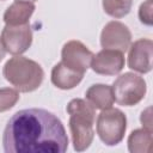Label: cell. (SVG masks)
Segmentation results:
<instances>
[{
  "label": "cell",
  "instance_id": "obj_20",
  "mask_svg": "<svg viewBox=\"0 0 153 153\" xmlns=\"http://www.w3.org/2000/svg\"><path fill=\"white\" fill-rule=\"evenodd\" d=\"M26 1H31V2H33V1H36V0H26Z\"/></svg>",
  "mask_w": 153,
  "mask_h": 153
},
{
  "label": "cell",
  "instance_id": "obj_1",
  "mask_svg": "<svg viewBox=\"0 0 153 153\" xmlns=\"http://www.w3.org/2000/svg\"><path fill=\"white\" fill-rule=\"evenodd\" d=\"M7 153H63L68 136L53 112L32 108L17 111L6 123L2 135Z\"/></svg>",
  "mask_w": 153,
  "mask_h": 153
},
{
  "label": "cell",
  "instance_id": "obj_6",
  "mask_svg": "<svg viewBox=\"0 0 153 153\" xmlns=\"http://www.w3.org/2000/svg\"><path fill=\"white\" fill-rule=\"evenodd\" d=\"M1 43L12 55H22L32 43V30L30 24L24 25H5L0 36Z\"/></svg>",
  "mask_w": 153,
  "mask_h": 153
},
{
  "label": "cell",
  "instance_id": "obj_13",
  "mask_svg": "<svg viewBox=\"0 0 153 153\" xmlns=\"http://www.w3.org/2000/svg\"><path fill=\"white\" fill-rule=\"evenodd\" d=\"M86 100L98 110L111 108L115 103L112 87L104 84H94L86 91Z\"/></svg>",
  "mask_w": 153,
  "mask_h": 153
},
{
  "label": "cell",
  "instance_id": "obj_12",
  "mask_svg": "<svg viewBox=\"0 0 153 153\" xmlns=\"http://www.w3.org/2000/svg\"><path fill=\"white\" fill-rule=\"evenodd\" d=\"M84 78L82 73H79L69 67H67L63 62L56 63L51 69V82L61 90H71L74 88Z\"/></svg>",
  "mask_w": 153,
  "mask_h": 153
},
{
  "label": "cell",
  "instance_id": "obj_9",
  "mask_svg": "<svg viewBox=\"0 0 153 153\" xmlns=\"http://www.w3.org/2000/svg\"><path fill=\"white\" fill-rule=\"evenodd\" d=\"M128 50V67L130 69L141 74L151 72L153 42L149 38H140L130 43Z\"/></svg>",
  "mask_w": 153,
  "mask_h": 153
},
{
  "label": "cell",
  "instance_id": "obj_5",
  "mask_svg": "<svg viewBox=\"0 0 153 153\" xmlns=\"http://www.w3.org/2000/svg\"><path fill=\"white\" fill-rule=\"evenodd\" d=\"M96 128L99 139L105 145L115 146L124 137L127 129V117L120 109H115L112 106L104 109L97 117Z\"/></svg>",
  "mask_w": 153,
  "mask_h": 153
},
{
  "label": "cell",
  "instance_id": "obj_14",
  "mask_svg": "<svg viewBox=\"0 0 153 153\" xmlns=\"http://www.w3.org/2000/svg\"><path fill=\"white\" fill-rule=\"evenodd\" d=\"M152 130L135 129L128 137V149L131 153H149L153 149Z\"/></svg>",
  "mask_w": 153,
  "mask_h": 153
},
{
  "label": "cell",
  "instance_id": "obj_16",
  "mask_svg": "<svg viewBox=\"0 0 153 153\" xmlns=\"http://www.w3.org/2000/svg\"><path fill=\"white\" fill-rule=\"evenodd\" d=\"M19 100V92L16 88H0V112L12 109Z\"/></svg>",
  "mask_w": 153,
  "mask_h": 153
},
{
  "label": "cell",
  "instance_id": "obj_2",
  "mask_svg": "<svg viewBox=\"0 0 153 153\" xmlns=\"http://www.w3.org/2000/svg\"><path fill=\"white\" fill-rule=\"evenodd\" d=\"M66 110L69 114V130L73 147L76 152H82L90 147L94 137L96 109L87 100L74 98L68 103Z\"/></svg>",
  "mask_w": 153,
  "mask_h": 153
},
{
  "label": "cell",
  "instance_id": "obj_17",
  "mask_svg": "<svg viewBox=\"0 0 153 153\" xmlns=\"http://www.w3.org/2000/svg\"><path fill=\"white\" fill-rule=\"evenodd\" d=\"M152 0H146L140 5L139 8V18L140 22L145 25H152Z\"/></svg>",
  "mask_w": 153,
  "mask_h": 153
},
{
  "label": "cell",
  "instance_id": "obj_11",
  "mask_svg": "<svg viewBox=\"0 0 153 153\" xmlns=\"http://www.w3.org/2000/svg\"><path fill=\"white\" fill-rule=\"evenodd\" d=\"M35 4L26 0H14L4 13L6 25H24L29 24V19L35 12Z\"/></svg>",
  "mask_w": 153,
  "mask_h": 153
},
{
  "label": "cell",
  "instance_id": "obj_19",
  "mask_svg": "<svg viewBox=\"0 0 153 153\" xmlns=\"http://www.w3.org/2000/svg\"><path fill=\"white\" fill-rule=\"evenodd\" d=\"M5 54H6V50H5V48H4L2 43H1V39H0V61L5 57Z\"/></svg>",
  "mask_w": 153,
  "mask_h": 153
},
{
  "label": "cell",
  "instance_id": "obj_3",
  "mask_svg": "<svg viewBox=\"0 0 153 153\" xmlns=\"http://www.w3.org/2000/svg\"><path fill=\"white\" fill-rule=\"evenodd\" d=\"M5 79L19 92L37 90L44 79V71L39 63L22 55H14L4 66Z\"/></svg>",
  "mask_w": 153,
  "mask_h": 153
},
{
  "label": "cell",
  "instance_id": "obj_10",
  "mask_svg": "<svg viewBox=\"0 0 153 153\" xmlns=\"http://www.w3.org/2000/svg\"><path fill=\"white\" fill-rule=\"evenodd\" d=\"M124 55L114 49H103L93 55L90 67L93 72L102 75H116L124 67Z\"/></svg>",
  "mask_w": 153,
  "mask_h": 153
},
{
  "label": "cell",
  "instance_id": "obj_15",
  "mask_svg": "<svg viewBox=\"0 0 153 153\" xmlns=\"http://www.w3.org/2000/svg\"><path fill=\"white\" fill-rule=\"evenodd\" d=\"M102 5L106 14L114 18H122L130 12L133 0H103Z\"/></svg>",
  "mask_w": 153,
  "mask_h": 153
},
{
  "label": "cell",
  "instance_id": "obj_18",
  "mask_svg": "<svg viewBox=\"0 0 153 153\" xmlns=\"http://www.w3.org/2000/svg\"><path fill=\"white\" fill-rule=\"evenodd\" d=\"M151 108H147L146 110H143L141 112V116H140V121H141V124L145 129H148V130H152V115H151Z\"/></svg>",
  "mask_w": 153,
  "mask_h": 153
},
{
  "label": "cell",
  "instance_id": "obj_7",
  "mask_svg": "<svg viewBox=\"0 0 153 153\" xmlns=\"http://www.w3.org/2000/svg\"><path fill=\"white\" fill-rule=\"evenodd\" d=\"M93 53L80 41L72 39L63 44L61 50V62L67 67L85 74L90 68Z\"/></svg>",
  "mask_w": 153,
  "mask_h": 153
},
{
  "label": "cell",
  "instance_id": "obj_4",
  "mask_svg": "<svg viewBox=\"0 0 153 153\" xmlns=\"http://www.w3.org/2000/svg\"><path fill=\"white\" fill-rule=\"evenodd\" d=\"M111 87L115 102L123 106L136 105L143 99L147 91L145 79L131 72L117 76Z\"/></svg>",
  "mask_w": 153,
  "mask_h": 153
},
{
  "label": "cell",
  "instance_id": "obj_8",
  "mask_svg": "<svg viewBox=\"0 0 153 153\" xmlns=\"http://www.w3.org/2000/svg\"><path fill=\"white\" fill-rule=\"evenodd\" d=\"M131 43V32L127 25L118 20L109 22L102 30L100 45L103 49L127 51Z\"/></svg>",
  "mask_w": 153,
  "mask_h": 153
}]
</instances>
